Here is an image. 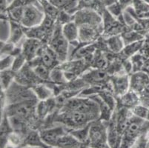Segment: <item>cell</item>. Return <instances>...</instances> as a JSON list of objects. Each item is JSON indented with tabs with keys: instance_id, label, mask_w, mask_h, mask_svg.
Wrapping results in <instances>:
<instances>
[{
	"instance_id": "6da1fadb",
	"label": "cell",
	"mask_w": 149,
	"mask_h": 148,
	"mask_svg": "<svg viewBox=\"0 0 149 148\" xmlns=\"http://www.w3.org/2000/svg\"><path fill=\"white\" fill-rule=\"evenodd\" d=\"M59 121L64 122L66 125L79 128L97 119V116L77 111H64L62 115H59Z\"/></svg>"
},
{
	"instance_id": "836d02e7",
	"label": "cell",
	"mask_w": 149,
	"mask_h": 148,
	"mask_svg": "<svg viewBox=\"0 0 149 148\" xmlns=\"http://www.w3.org/2000/svg\"><path fill=\"white\" fill-rule=\"evenodd\" d=\"M133 113H134V116H137V117L146 119L148 117V116L149 110L145 106L137 104V105L133 108Z\"/></svg>"
},
{
	"instance_id": "e0dca14e",
	"label": "cell",
	"mask_w": 149,
	"mask_h": 148,
	"mask_svg": "<svg viewBox=\"0 0 149 148\" xmlns=\"http://www.w3.org/2000/svg\"><path fill=\"white\" fill-rule=\"evenodd\" d=\"M97 36H98V33L92 25L89 24L79 25V39H80L83 42H91L96 39Z\"/></svg>"
},
{
	"instance_id": "603a6c76",
	"label": "cell",
	"mask_w": 149,
	"mask_h": 148,
	"mask_svg": "<svg viewBox=\"0 0 149 148\" xmlns=\"http://www.w3.org/2000/svg\"><path fill=\"white\" fill-rule=\"evenodd\" d=\"M91 123H89L85 127H79V129H76L70 131V133L79 141L81 144L88 142L89 140V133H90V128Z\"/></svg>"
},
{
	"instance_id": "f35d334b",
	"label": "cell",
	"mask_w": 149,
	"mask_h": 148,
	"mask_svg": "<svg viewBox=\"0 0 149 148\" xmlns=\"http://www.w3.org/2000/svg\"><path fill=\"white\" fill-rule=\"evenodd\" d=\"M94 64L96 68L104 70L107 67V59L102 55H100L94 59Z\"/></svg>"
},
{
	"instance_id": "d6a6232c",
	"label": "cell",
	"mask_w": 149,
	"mask_h": 148,
	"mask_svg": "<svg viewBox=\"0 0 149 148\" xmlns=\"http://www.w3.org/2000/svg\"><path fill=\"white\" fill-rule=\"evenodd\" d=\"M16 44L10 42L8 41L1 42V56L6 55H12L14 51Z\"/></svg>"
},
{
	"instance_id": "ba28073f",
	"label": "cell",
	"mask_w": 149,
	"mask_h": 148,
	"mask_svg": "<svg viewBox=\"0 0 149 148\" xmlns=\"http://www.w3.org/2000/svg\"><path fill=\"white\" fill-rule=\"evenodd\" d=\"M102 20L101 16H99L96 10L88 8L80 9L75 15V22L77 24H89V25H95L101 22Z\"/></svg>"
},
{
	"instance_id": "4fadbf2b",
	"label": "cell",
	"mask_w": 149,
	"mask_h": 148,
	"mask_svg": "<svg viewBox=\"0 0 149 148\" xmlns=\"http://www.w3.org/2000/svg\"><path fill=\"white\" fill-rule=\"evenodd\" d=\"M82 79L87 83H91L93 85H102L108 79V74L102 69L95 68L84 73Z\"/></svg>"
},
{
	"instance_id": "9a60e30c",
	"label": "cell",
	"mask_w": 149,
	"mask_h": 148,
	"mask_svg": "<svg viewBox=\"0 0 149 148\" xmlns=\"http://www.w3.org/2000/svg\"><path fill=\"white\" fill-rule=\"evenodd\" d=\"M57 105L55 98H51L47 100L40 101L36 104V115L41 119L47 116L48 113L54 110L55 107Z\"/></svg>"
},
{
	"instance_id": "277c9868",
	"label": "cell",
	"mask_w": 149,
	"mask_h": 148,
	"mask_svg": "<svg viewBox=\"0 0 149 148\" xmlns=\"http://www.w3.org/2000/svg\"><path fill=\"white\" fill-rule=\"evenodd\" d=\"M36 104L33 100L28 99L12 104L6 111L7 116H15L22 120H25L33 115L36 109Z\"/></svg>"
},
{
	"instance_id": "5bb4252c",
	"label": "cell",
	"mask_w": 149,
	"mask_h": 148,
	"mask_svg": "<svg viewBox=\"0 0 149 148\" xmlns=\"http://www.w3.org/2000/svg\"><path fill=\"white\" fill-rule=\"evenodd\" d=\"M62 33L69 43L76 42L79 39V27L75 22L70 21L62 25Z\"/></svg>"
},
{
	"instance_id": "ac0fdd59",
	"label": "cell",
	"mask_w": 149,
	"mask_h": 148,
	"mask_svg": "<svg viewBox=\"0 0 149 148\" xmlns=\"http://www.w3.org/2000/svg\"><path fill=\"white\" fill-rule=\"evenodd\" d=\"M33 92L34 93L36 99H38L40 101H42L53 98L54 90L48 85L40 84V85H36L33 88Z\"/></svg>"
},
{
	"instance_id": "1f68e13d",
	"label": "cell",
	"mask_w": 149,
	"mask_h": 148,
	"mask_svg": "<svg viewBox=\"0 0 149 148\" xmlns=\"http://www.w3.org/2000/svg\"><path fill=\"white\" fill-rule=\"evenodd\" d=\"M14 56L12 55H6L1 56V71L12 68Z\"/></svg>"
},
{
	"instance_id": "d4e9b609",
	"label": "cell",
	"mask_w": 149,
	"mask_h": 148,
	"mask_svg": "<svg viewBox=\"0 0 149 148\" xmlns=\"http://www.w3.org/2000/svg\"><path fill=\"white\" fill-rule=\"evenodd\" d=\"M143 43H144V39H141V40L125 44L123 50V54L127 57H131L132 56L138 54V52L140 51L141 48L143 47Z\"/></svg>"
},
{
	"instance_id": "8d00e7d4",
	"label": "cell",
	"mask_w": 149,
	"mask_h": 148,
	"mask_svg": "<svg viewBox=\"0 0 149 148\" xmlns=\"http://www.w3.org/2000/svg\"><path fill=\"white\" fill-rule=\"evenodd\" d=\"M38 0H13V2L8 8V10L16 8H25L31 4L36 3Z\"/></svg>"
},
{
	"instance_id": "f546056e",
	"label": "cell",
	"mask_w": 149,
	"mask_h": 148,
	"mask_svg": "<svg viewBox=\"0 0 149 148\" xmlns=\"http://www.w3.org/2000/svg\"><path fill=\"white\" fill-rule=\"evenodd\" d=\"M95 51V47L93 45L88 44L85 47H81L77 51L75 54V59H89L90 57H93V53Z\"/></svg>"
},
{
	"instance_id": "60d3db41",
	"label": "cell",
	"mask_w": 149,
	"mask_h": 148,
	"mask_svg": "<svg viewBox=\"0 0 149 148\" xmlns=\"http://www.w3.org/2000/svg\"><path fill=\"white\" fill-rule=\"evenodd\" d=\"M141 71H143L144 73H146V74L149 76V58L148 59H145V62L143 63V67H142V70Z\"/></svg>"
},
{
	"instance_id": "7c38bea8",
	"label": "cell",
	"mask_w": 149,
	"mask_h": 148,
	"mask_svg": "<svg viewBox=\"0 0 149 148\" xmlns=\"http://www.w3.org/2000/svg\"><path fill=\"white\" fill-rule=\"evenodd\" d=\"M111 85L113 93L117 96H123L130 88V78L127 74L114 76L111 79Z\"/></svg>"
},
{
	"instance_id": "b9f144b4",
	"label": "cell",
	"mask_w": 149,
	"mask_h": 148,
	"mask_svg": "<svg viewBox=\"0 0 149 148\" xmlns=\"http://www.w3.org/2000/svg\"><path fill=\"white\" fill-rule=\"evenodd\" d=\"M48 1H50V2H52V0H48Z\"/></svg>"
},
{
	"instance_id": "30bf717a",
	"label": "cell",
	"mask_w": 149,
	"mask_h": 148,
	"mask_svg": "<svg viewBox=\"0 0 149 148\" xmlns=\"http://www.w3.org/2000/svg\"><path fill=\"white\" fill-rule=\"evenodd\" d=\"M149 85V76L143 71L135 72L130 78V89L137 93H141Z\"/></svg>"
},
{
	"instance_id": "cb8c5ba5",
	"label": "cell",
	"mask_w": 149,
	"mask_h": 148,
	"mask_svg": "<svg viewBox=\"0 0 149 148\" xmlns=\"http://www.w3.org/2000/svg\"><path fill=\"white\" fill-rule=\"evenodd\" d=\"M79 141L76 139L70 133L65 134L58 141L56 147H79L82 145Z\"/></svg>"
},
{
	"instance_id": "52a82bcc",
	"label": "cell",
	"mask_w": 149,
	"mask_h": 148,
	"mask_svg": "<svg viewBox=\"0 0 149 148\" xmlns=\"http://www.w3.org/2000/svg\"><path fill=\"white\" fill-rule=\"evenodd\" d=\"M42 47V45L40 39L28 37L22 44V53L27 61L31 62L38 56Z\"/></svg>"
},
{
	"instance_id": "3957f363",
	"label": "cell",
	"mask_w": 149,
	"mask_h": 148,
	"mask_svg": "<svg viewBox=\"0 0 149 148\" xmlns=\"http://www.w3.org/2000/svg\"><path fill=\"white\" fill-rule=\"evenodd\" d=\"M45 14L37 8L35 3L31 4L24 8L22 17L20 24L24 28H31L42 24Z\"/></svg>"
},
{
	"instance_id": "8992f818",
	"label": "cell",
	"mask_w": 149,
	"mask_h": 148,
	"mask_svg": "<svg viewBox=\"0 0 149 148\" xmlns=\"http://www.w3.org/2000/svg\"><path fill=\"white\" fill-rule=\"evenodd\" d=\"M89 142L90 145L93 147H107L109 146L107 139V129L102 124H93L91 123L89 133Z\"/></svg>"
},
{
	"instance_id": "7402d4cb",
	"label": "cell",
	"mask_w": 149,
	"mask_h": 148,
	"mask_svg": "<svg viewBox=\"0 0 149 148\" xmlns=\"http://www.w3.org/2000/svg\"><path fill=\"white\" fill-rule=\"evenodd\" d=\"M38 2L41 5L45 14L50 16L54 19L57 18L60 13L59 8H57L56 5H54L48 0H38Z\"/></svg>"
},
{
	"instance_id": "d6986e66",
	"label": "cell",
	"mask_w": 149,
	"mask_h": 148,
	"mask_svg": "<svg viewBox=\"0 0 149 148\" xmlns=\"http://www.w3.org/2000/svg\"><path fill=\"white\" fill-rule=\"evenodd\" d=\"M129 119L130 118H128V110H127L126 108H122L116 117V128H117L120 135H123L124 133L128 122H129Z\"/></svg>"
},
{
	"instance_id": "ab89813d",
	"label": "cell",
	"mask_w": 149,
	"mask_h": 148,
	"mask_svg": "<svg viewBox=\"0 0 149 148\" xmlns=\"http://www.w3.org/2000/svg\"><path fill=\"white\" fill-rule=\"evenodd\" d=\"M141 54L146 58L148 59L149 58V42H145L143 43V45L140 50Z\"/></svg>"
},
{
	"instance_id": "7a4b0ae2",
	"label": "cell",
	"mask_w": 149,
	"mask_h": 148,
	"mask_svg": "<svg viewBox=\"0 0 149 148\" xmlns=\"http://www.w3.org/2000/svg\"><path fill=\"white\" fill-rule=\"evenodd\" d=\"M146 122L145 119H141L134 116L130 118L126 129L123 133V138L122 140L121 145L123 147H128L131 145L133 142L136 140L135 138L138 137L139 133L144 129Z\"/></svg>"
},
{
	"instance_id": "4dcf8cb0",
	"label": "cell",
	"mask_w": 149,
	"mask_h": 148,
	"mask_svg": "<svg viewBox=\"0 0 149 148\" xmlns=\"http://www.w3.org/2000/svg\"><path fill=\"white\" fill-rule=\"evenodd\" d=\"M26 62H28L26 58L25 57V56L23 55L22 53H21L19 55L14 56V61H13L11 70L14 72L19 71L24 67V65L26 63Z\"/></svg>"
},
{
	"instance_id": "f1b7e54d",
	"label": "cell",
	"mask_w": 149,
	"mask_h": 148,
	"mask_svg": "<svg viewBox=\"0 0 149 148\" xmlns=\"http://www.w3.org/2000/svg\"><path fill=\"white\" fill-rule=\"evenodd\" d=\"M78 0H52V3L59 9L69 12L78 6Z\"/></svg>"
},
{
	"instance_id": "e575fe53",
	"label": "cell",
	"mask_w": 149,
	"mask_h": 148,
	"mask_svg": "<svg viewBox=\"0 0 149 148\" xmlns=\"http://www.w3.org/2000/svg\"><path fill=\"white\" fill-rule=\"evenodd\" d=\"M27 142L29 145H35V146L45 145L42 141L40 134L36 133V132H32L29 134L28 137L27 138Z\"/></svg>"
},
{
	"instance_id": "8fae6325",
	"label": "cell",
	"mask_w": 149,
	"mask_h": 148,
	"mask_svg": "<svg viewBox=\"0 0 149 148\" xmlns=\"http://www.w3.org/2000/svg\"><path fill=\"white\" fill-rule=\"evenodd\" d=\"M38 57L40 61V63L47 66L50 69L56 67L59 63L58 62H59L56 54L50 47H42Z\"/></svg>"
},
{
	"instance_id": "484cf974",
	"label": "cell",
	"mask_w": 149,
	"mask_h": 148,
	"mask_svg": "<svg viewBox=\"0 0 149 148\" xmlns=\"http://www.w3.org/2000/svg\"><path fill=\"white\" fill-rule=\"evenodd\" d=\"M15 72L11 69L2 70L1 71V87L2 90H6L8 89L13 84V80L14 79Z\"/></svg>"
},
{
	"instance_id": "9c48e42d",
	"label": "cell",
	"mask_w": 149,
	"mask_h": 148,
	"mask_svg": "<svg viewBox=\"0 0 149 148\" xmlns=\"http://www.w3.org/2000/svg\"><path fill=\"white\" fill-rule=\"evenodd\" d=\"M42 141L48 146H56L59 138L66 134L64 128L62 127H52L40 132Z\"/></svg>"
},
{
	"instance_id": "74e56055",
	"label": "cell",
	"mask_w": 149,
	"mask_h": 148,
	"mask_svg": "<svg viewBox=\"0 0 149 148\" xmlns=\"http://www.w3.org/2000/svg\"><path fill=\"white\" fill-rule=\"evenodd\" d=\"M108 10L109 11L110 13H111L113 16H121V5L119 2H116L110 5L108 7Z\"/></svg>"
},
{
	"instance_id": "83f0119b",
	"label": "cell",
	"mask_w": 149,
	"mask_h": 148,
	"mask_svg": "<svg viewBox=\"0 0 149 148\" xmlns=\"http://www.w3.org/2000/svg\"><path fill=\"white\" fill-rule=\"evenodd\" d=\"M50 80L56 84H65L68 81L64 70L58 67H54L51 70Z\"/></svg>"
},
{
	"instance_id": "44dd1931",
	"label": "cell",
	"mask_w": 149,
	"mask_h": 148,
	"mask_svg": "<svg viewBox=\"0 0 149 148\" xmlns=\"http://www.w3.org/2000/svg\"><path fill=\"white\" fill-rule=\"evenodd\" d=\"M139 99L137 93L131 90L121 96V99H120V101L125 108H133L136 105L139 104Z\"/></svg>"
},
{
	"instance_id": "d590c367",
	"label": "cell",
	"mask_w": 149,
	"mask_h": 148,
	"mask_svg": "<svg viewBox=\"0 0 149 148\" xmlns=\"http://www.w3.org/2000/svg\"><path fill=\"white\" fill-rule=\"evenodd\" d=\"M123 40L125 42V44H129V43L134 42H136V41L141 40V39H143V36L141 34L138 33L136 32H130V33H126L123 36Z\"/></svg>"
},
{
	"instance_id": "ffe728a7",
	"label": "cell",
	"mask_w": 149,
	"mask_h": 148,
	"mask_svg": "<svg viewBox=\"0 0 149 148\" xmlns=\"http://www.w3.org/2000/svg\"><path fill=\"white\" fill-rule=\"evenodd\" d=\"M107 45L110 51L114 54H117L123 51L125 47V42L122 36L113 35L107 40Z\"/></svg>"
},
{
	"instance_id": "4316f807",
	"label": "cell",
	"mask_w": 149,
	"mask_h": 148,
	"mask_svg": "<svg viewBox=\"0 0 149 148\" xmlns=\"http://www.w3.org/2000/svg\"><path fill=\"white\" fill-rule=\"evenodd\" d=\"M32 70L35 75L40 79L45 80H50V73L51 70L49 67H48L45 65H42V63H39L36 65L32 66Z\"/></svg>"
},
{
	"instance_id": "5b68a950",
	"label": "cell",
	"mask_w": 149,
	"mask_h": 148,
	"mask_svg": "<svg viewBox=\"0 0 149 148\" xmlns=\"http://www.w3.org/2000/svg\"><path fill=\"white\" fill-rule=\"evenodd\" d=\"M68 41L62 33V28L56 29L53 33L49 47L55 52L59 62H65L68 54Z\"/></svg>"
},
{
	"instance_id": "2e32d148",
	"label": "cell",
	"mask_w": 149,
	"mask_h": 148,
	"mask_svg": "<svg viewBox=\"0 0 149 148\" xmlns=\"http://www.w3.org/2000/svg\"><path fill=\"white\" fill-rule=\"evenodd\" d=\"M25 36L23 26L19 22L11 20L10 22V36L8 42L17 44Z\"/></svg>"
}]
</instances>
